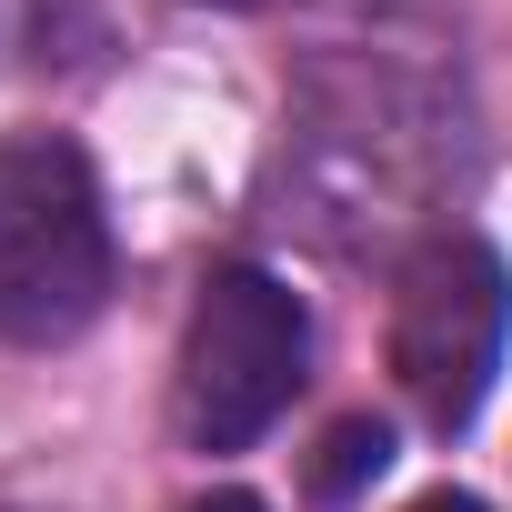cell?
I'll return each mask as SVG.
<instances>
[{"label": "cell", "instance_id": "5", "mask_svg": "<svg viewBox=\"0 0 512 512\" xmlns=\"http://www.w3.org/2000/svg\"><path fill=\"white\" fill-rule=\"evenodd\" d=\"M71 31H91V0H0V61H21V71L61 61Z\"/></svg>", "mask_w": 512, "mask_h": 512}, {"label": "cell", "instance_id": "7", "mask_svg": "<svg viewBox=\"0 0 512 512\" xmlns=\"http://www.w3.org/2000/svg\"><path fill=\"white\" fill-rule=\"evenodd\" d=\"M181 512H272V502H251V492H201V502H181Z\"/></svg>", "mask_w": 512, "mask_h": 512}, {"label": "cell", "instance_id": "9", "mask_svg": "<svg viewBox=\"0 0 512 512\" xmlns=\"http://www.w3.org/2000/svg\"><path fill=\"white\" fill-rule=\"evenodd\" d=\"M201 11H282V0H201Z\"/></svg>", "mask_w": 512, "mask_h": 512}, {"label": "cell", "instance_id": "2", "mask_svg": "<svg viewBox=\"0 0 512 512\" xmlns=\"http://www.w3.org/2000/svg\"><path fill=\"white\" fill-rule=\"evenodd\" d=\"M111 302V211L61 131H11L0 141V342L51 352L91 332Z\"/></svg>", "mask_w": 512, "mask_h": 512}, {"label": "cell", "instance_id": "3", "mask_svg": "<svg viewBox=\"0 0 512 512\" xmlns=\"http://www.w3.org/2000/svg\"><path fill=\"white\" fill-rule=\"evenodd\" d=\"M302 372H312L302 292L262 262H221L191 302V332H181V382H171L181 442L191 452H251L292 412Z\"/></svg>", "mask_w": 512, "mask_h": 512}, {"label": "cell", "instance_id": "8", "mask_svg": "<svg viewBox=\"0 0 512 512\" xmlns=\"http://www.w3.org/2000/svg\"><path fill=\"white\" fill-rule=\"evenodd\" d=\"M412 512H482V502H472V492H422Z\"/></svg>", "mask_w": 512, "mask_h": 512}, {"label": "cell", "instance_id": "4", "mask_svg": "<svg viewBox=\"0 0 512 512\" xmlns=\"http://www.w3.org/2000/svg\"><path fill=\"white\" fill-rule=\"evenodd\" d=\"M502 342H512V262L482 231H432L422 251H402V272H392V382L442 442L482 422Z\"/></svg>", "mask_w": 512, "mask_h": 512}, {"label": "cell", "instance_id": "1", "mask_svg": "<svg viewBox=\"0 0 512 512\" xmlns=\"http://www.w3.org/2000/svg\"><path fill=\"white\" fill-rule=\"evenodd\" d=\"M472 171V111L402 51H322L282 111V221L322 251H422Z\"/></svg>", "mask_w": 512, "mask_h": 512}, {"label": "cell", "instance_id": "6", "mask_svg": "<svg viewBox=\"0 0 512 512\" xmlns=\"http://www.w3.org/2000/svg\"><path fill=\"white\" fill-rule=\"evenodd\" d=\"M382 462H392V432H382V422H332V442H322V462H312V492H322V502H352Z\"/></svg>", "mask_w": 512, "mask_h": 512}]
</instances>
